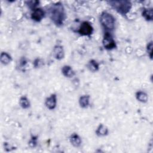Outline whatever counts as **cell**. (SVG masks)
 Instances as JSON below:
<instances>
[{
	"label": "cell",
	"mask_w": 153,
	"mask_h": 153,
	"mask_svg": "<svg viewBox=\"0 0 153 153\" xmlns=\"http://www.w3.org/2000/svg\"><path fill=\"white\" fill-rule=\"evenodd\" d=\"M109 4L118 13L122 14H127L131 7V4L128 1H111Z\"/></svg>",
	"instance_id": "2"
},
{
	"label": "cell",
	"mask_w": 153,
	"mask_h": 153,
	"mask_svg": "<svg viewBox=\"0 0 153 153\" xmlns=\"http://www.w3.org/2000/svg\"><path fill=\"white\" fill-rule=\"evenodd\" d=\"M26 3L27 4L28 6H29L30 8H33V10H34V9H35V7L39 4V2L37 1H27V2H26Z\"/></svg>",
	"instance_id": "18"
},
{
	"label": "cell",
	"mask_w": 153,
	"mask_h": 153,
	"mask_svg": "<svg viewBox=\"0 0 153 153\" xmlns=\"http://www.w3.org/2000/svg\"><path fill=\"white\" fill-rule=\"evenodd\" d=\"M54 57L57 60H61L64 57V50L61 45H56L53 50Z\"/></svg>",
	"instance_id": "8"
},
{
	"label": "cell",
	"mask_w": 153,
	"mask_h": 153,
	"mask_svg": "<svg viewBox=\"0 0 153 153\" xmlns=\"http://www.w3.org/2000/svg\"><path fill=\"white\" fill-rule=\"evenodd\" d=\"M103 45L104 47L107 50H111L116 47L115 41L114 40L111 35L108 32L105 34L103 39Z\"/></svg>",
	"instance_id": "4"
},
{
	"label": "cell",
	"mask_w": 153,
	"mask_h": 153,
	"mask_svg": "<svg viewBox=\"0 0 153 153\" xmlns=\"http://www.w3.org/2000/svg\"><path fill=\"white\" fill-rule=\"evenodd\" d=\"M88 68L91 72H96L99 69V65L98 63L94 60H91L89 62L88 65Z\"/></svg>",
	"instance_id": "17"
},
{
	"label": "cell",
	"mask_w": 153,
	"mask_h": 153,
	"mask_svg": "<svg viewBox=\"0 0 153 153\" xmlns=\"http://www.w3.org/2000/svg\"><path fill=\"white\" fill-rule=\"evenodd\" d=\"M136 99L142 103H145L148 100V95L146 93H145L143 91H137L136 94Z\"/></svg>",
	"instance_id": "14"
},
{
	"label": "cell",
	"mask_w": 153,
	"mask_h": 153,
	"mask_svg": "<svg viewBox=\"0 0 153 153\" xmlns=\"http://www.w3.org/2000/svg\"><path fill=\"white\" fill-rule=\"evenodd\" d=\"M44 17V11L41 8H35L31 14L32 19L35 22H40Z\"/></svg>",
	"instance_id": "6"
},
{
	"label": "cell",
	"mask_w": 153,
	"mask_h": 153,
	"mask_svg": "<svg viewBox=\"0 0 153 153\" xmlns=\"http://www.w3.org/2000/svg\"><path fill=\"white\" fill-rule=\"evenodd\" d=\"M96 133L99 136H104L108 134V129L104 125L100 124L96 131Z\"/></svg>",
	"instance_id": "12"
},
{
	"label": "cell",
	"mask_w": 153,
	"mask_h": 153,
	"mask_svg": "<svg viewBox=\"0 0 153 153\" xmlns=\"http://www.w3.org/2000/svg\"><path fill=\"white\" fill-rule=\"evenodd\" d=\"M11 61V56L5 52H2L1 54V62L4 65H7Z\"/></svg>",
	"instance_id": "15"
},
{
	"label": "cell",
	"mask_w": 153,
	"mask_h": 153,
	"mask_svg": "<svg viewBox=\"0 0 153 153\" xmlns=\"http://www.w3.org/2000/svg\"><path fill=\"white\" fill-rule=\"evenodd\" d=\"M147 50L148 52V54L151 59H152V42H150L148 45H147Z\"/></svg>",
	"instance_id": "19"
},
{
	"label": "cell",
	"mask_w": 153,
	"mask_h": 153,
	"mask_svg": "<svg viewBox=\"0 0 153 153\" xmlns=\"http://www.w3.org/2000/svg\"><path fill=\"white\" fill-rule=\"evenodd\" d=\"M36 144V142L33 140H31L30 142H29V145L31 146V147H35V145Z\"/></svg>",
	"instance_id": "20"
},
{
	"label": "cell",
	"mask_w": 153,
	"mask_h": 153,
	"mask_svg": "<svg viewBox=\"0 0 153 153\" xmlns=\"http://www.w3.org/2000/svg\"><path fill=\"white\" fill-rule=\"evenodd\" d=\"M93 31V28L91 24L88 22H84L80 26L78 32L80 35L84 36L90 35L92 33Z\"/></svg>",
	"instance_id": "5"
},
{
	"label": "cell",
	"mask_w": 153,
	"mask_h": 153,
	"mask_svg": "<svg viewBox=\"0 0 153 153\" xmlns=\"http://www.w3.org/2000/svg\"><path fill=\"white\" fill-rule=\"evenodd\" d=\"M100 22L103 27L108 30H113L115 26V19L111 14L104 11L100 16Z\"/></svg>",
	"instance_id": "3"
},
{
	"label": "cell",
	"mask_w": 153,
	"mask_h": 153,
	"mask_svg": "<svg viewBox=\"0 0 153 153\" xmlns=\"http://www.w3.org/2000/svg\"><path fill=\"white\" fill-rule=\"evenodd\" d=\"M57 103V97L56 94H51L50 97L47 98L45 100V106L49 109H53L55 108Z\"/></svg>",
	"instance_id": "7"
},
{
	"label": "cell",
	"mask_w": 153,
	"mask_h": 153,
	"mask_svg": "<svg viewBox=\"0 0 153 153\" xmlns=\"http://www.w3.org/2000/svg\"><path fill=\"white\" fill-rule=\"evenodd\" d=\"M89 99H90V96L88 95H84L80 97L79 100V103L81 107L83 108H85L88 107L89 105Z\"/></svg>",
	"instance_id": "13"
},
{
	"label": "cell",
	"mask_w": 153,
	"mask_h": 153,
	"mask_svg": "<svg viewBox=\"0 0 153 153\" xmlns=\"http://www.w3.org/2000/svg\"><path fill=\"white\" fill-rule=\"evenodd\" d=\"M62 74H63L64 76H65L66 77H68V78H71L72 77L75 73L74 71H73L72 68L68 65L64 66L62 69Z\"/></svg>",
	"instance_id": "10"
},
{
	"label": "cell",
	"mask_w": 153,
	"mask_h": 153,
	"mask_svg": "<svg viewBox=\"0 0 153 153\" xmlns=\"http://www.w3.org/2000/svg\"><path fill=\"white\" fill-rule=\"evenodd\" d=\"M19 104L23 109H27L30 106V102L28 99L25 96H22L20 97L19 100Z\"/></svg>",
	"instance_id": "16"
},
{
	"label": "cell",
	"mask_w": 153,
	"mask_h": 153,
	"mask_svg": "<svg viewBox=\"0 0 153 153\" xmlns=\"http://www.w3.org/2000/svg\"><path fill=\"white\" fill-rule=\"evenodd\" d=\"M48 14L51 20L54 24L60 26L63 24L65 19L64 8L60 2L53 4L48 10Z\"/></svg>",
	"instance_id": "1"
},
{
	"label": "cell",
	"mask_w": 153,
	"mask_h": 153,
	"mask_svg": "<svg viewBox=\"0 0 153 153\" xmlns=\"http://www.w3.org/2000/svg\"><path fill=\"white\" fill-rule=\"evenodd\" d=\"M70 142L71 144L75 147H78L81 144V139L77 134H72L71 136Z\"/></svg>",
	"instance_id": "9"
},
{
	"label": "cell",
	"mask_w": 153,
	"mask_h": 153,
	"mask_svg": "<svg viewBox=\"0 0 153 153\" xmlns=\"http://www.w3.org/2000/svg\"><path fill=\"white\" fill-rule=\"evenodd\" d=\"M142 16L147 21H152L153 18L152 8H145L142 11Z\"/></svg>",
	"instance_id": "11"
}]
</instances>
